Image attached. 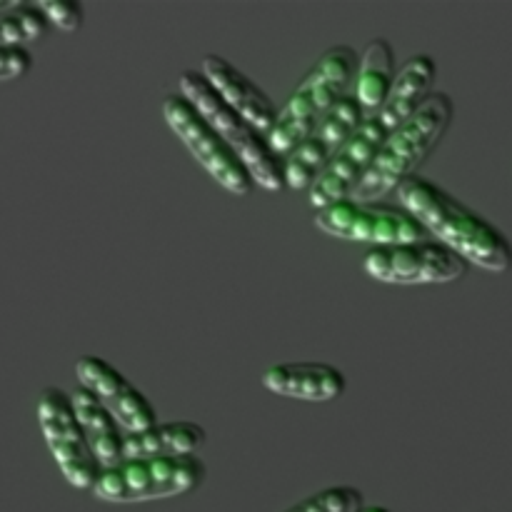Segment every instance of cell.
I'll return each mask as SVG.
<instances>
[{
    "instance_id": "6da1fadb",
    "label": "cell",
    "mask_w": 512,
    "mask_h": 512,
    "mask_svg": "<svg viewBox=\"0 0 512 512\" xmlns=\"http://www.w3.org/2000/svg\"><path fill=\"white\" fill-rule=\"evenodd\" d=\"M398 203L428 230L430 238L463 255L470 265H478L488 273L512 270L508 235L435 180L413 175L398 188Z\"/></svg>"
},
{
    "instance_id": "7a4b0ae2",
    "label": "cell",
    "mask_w": 512,
    "mask_h": 512,
    "mask_svg": "<svg viewBox=\"0 0 512 512\" xmlns=\"http://www.w3.org/2000/svg\"><path fill=\"white\" fill-rule=\"evenodd\" d=\"M455 118V103L448 93L435 90L428 103L418 110L400 128L390 130L383 148L373 160L363 183L358 185L353 198L365 203H378L390 193H398L400 185L418 175V168L430 158L440 140L448 133Z\"/></svg>"
},
{
    "instance_id": "3957f363",
    "label": "cell",
    "mask_w": 512,
    "mask_h": 512,
    "mask_svg": "<svg viewBox=\"0 0 512 512\" xmlns=\"http://www.w3.org/2000/svg\"><path fill=\"white\" fill-rule=\"evenodd\" d=\"M358 65V50L345 43L333 45L315 60L313 68L280 105L278 120L268 133L275 153L285 158L323 120V115H328L345 95L353 93Z\"/></svg>"
},
{
    "instance_id": "277c9868",
    "label": "cell",
    "mask_w": 512,
    "mask_h": 512,
    "mask_svg": "<svg viewBox=\"0 0 512 512\" xmlns=\"http://www.w3.org/2000/svg\"><path fill=\"white\" fill-rule=\"evenodd\" d=\"M178 90L203 113V118L218 130L220 138L238 153L245 168L253 175L255 185L268 193H280L285 190V158L278 155L270 145L268 133L255 128L245 115L230 108L218 90L210 85L203 70L188 68L178 75Z\"/></svg>"
},
{
    "instance_id": "5b68a950",
    "label": "cell",
    "mask_w": 512,
    "mask_h": 512,
    "mask_svg": "<svg viewBox=\"0 0 512 512\" xmlns=\"http://www.w3.org/2000/svg\"><path fill=\"white\" fill-rule=\"evenodd\" d=\"M208 478L200 455L183 458H138L105 468L90 493L103 503L130 505L178 498L198 490Z\"/></svg>"
},
{
    "instance_id": "8992f818",
    "label": "cell",
    "mask_w": 512,
    "mask_h": 512,
    "mask_svg": "<svg viewBox=\"0 0 512 512\" xmlns=\"http://www.w3.org/2000/svg\"><path fill=\"white\" fill-rule=\"evenodd\" d=\"M160 110H163V118L170 125V130L183 140L190 155L208 170V175L220 188L238 195V198H248L258 188L238 153L220 138L218 130L203 118V113L180 90L165 95Z\"/></svg>"
},
{
    "instance_id": "52a82bcc",
    "label": "cell",
    "mask_w": 512,
    "mask_h": 512,
    "mask_svg": "<svg viewBox=\"0 0 512 512\" xmlns=\"http://www.w3.org/2000/svg\"><path fill=\"white\" fill-rule=\"evenodd\" d=\"M315 228L330 238L348 243H368L370 248L403 245L430 238L428 230L400 203H365V200H340L330 208L315 210Z\"/></svg>"
},
{
    "instance_id": "ba28073f",
    "label": "cell",
    "mask_w": 512,
    "mask_h": 512,
    "mask_svg": "<svg viewBox=\"0 0 512 512\" xmlns=\"http://www.w3.org/2000/svg\"><path fill=\"white\" fill-rule=\"evenodd\" d=\"M365 273L388 285H445L468 275L470 263L435 238L403 245L370 248L363 258Z\"/></svg>"
},
{
    "instance_id": "9c48e42d",
    "label": "cell",
    "mask_w": 512,
    "mask_h": 512,
    "mask_svg": "<svg viewBox=\"0 0 512 512\" xmlns=\"http://www.w3.org/2000/svg\"><path fill=\"white\" fill-rule=\"evenodd\" d=\"M38 423L63 478L73 488L93 490L100 473H103V465L98 463L88 438H85L70 393H65L63 388H55V385L40 390Z\"/></svg>"
},
{
    "instance_id": "30bf717a",
    "label": "cell",
    "mask_w": 512,
    "mask_h": 512,
    "mask_svg": "<svg viewBox=\"0 0 512 512\" xmlns=\"http://www.w3.org/2000/svg\"><path fill=\"white\" fill-rule=\"evenodd\" d=\"M365 113L355 93L345 95L318 125L285 155V185L290 190L308 193L333 155L348 143L355 130L363 125Z\"/></svg>"
},
{
    "instance_id": "8fae6325",
    "label": "cell",
    "mask_w": 512,
    "mask_h": 512,
    "mask_svg": "<svg viewBox=\"0 0 512 512\" xmlns=\"http://www.w3.org/2000/svg\"><path fill=\"white\" fill-rule=\"evenodd\" d=\"M388 130L380 123V118H365L363 125L355 130L353 138L333 155L313 188L308 190V200L315 210L330 208V205L340 203V200L353 198L358 185L363 183L368 170L373 168V160L378 150L383 148Z\"/></svg>"
},
{
    "instance_id": "7c38bea8",
    "label": "cell",
    "mask_w": 512,
    "mask_h": 512,
    "mask_svg": "<svg viewBox=\"0 0 512 512\" xmlns=\"http://www.w3.org/2000/svg\"><path fill=\"white\" fill-rule=\"evenodd\" d=\"M75 378H78V388L88 390L118 420L125 435L143 433V430L158 425V413H155L153 403L108 360L98 358V355H83L75 363Z\"/></svg>"
},
{
    "instance_id": "4fadbf2b",
    "label": "cell",
    "mask_w": 512,
    "mask_h": 512,
    "mask_svg": "<svg viewBox=\"0 0 512 512\" xmlns=\"http://www.w3.org/2000/svg\"><path fill=\"white\" fill-rule=\"evenodd\" d=\"M265 390L273 395L303 403H333L348 390L343 370L318 360H293V363L270 365L260 378Z\"/></svg>"
},
{
    "instance_id": "5bb4252c",
    "label": "cell",
    "mask_w": 512,
    "mask_h": 512,
    "mask_svg": "<svg viewBox=\"0 0 512 512\" xmlns=\"http://www.w3.org/2000/svg\"><path fill=\"white\" fill-rule=\"evenodd\" d=\"M205 78L210 80L215 90L220 93V98L230 105V108L238 110L240 115L250 120L255 128H260L263 133H270L278 120V105L275 100L260 88L255 80H250L243 70L235 63H230L228 58L218 53H208L200 63Z\"/></svg>"
},
{
    "instance_id": "9a60e30c",
    "label": "cell",
    "mask_w": 512,
    "mask_h": 512,
    "mask_svg": "<svg viewBox=\"0 0 512 512\" xmlns=\"http://www.w3.org/2000/svg\"><path fill=\"white\" fill-rule=\"evenodd\" d=\"M435 80H438V63L433 55L418 53L400 65L388 100L378 113L380 123L385 125L388 133L400 128L405 120L413 118L428 103L430 95L435 93Z\"/></svg>"
},
{
    "instance_id": "2e32d148",
    "label": "cell",
    "mask_w": 512,
    "mask_h": 512,
    "mask_svg": "<svg viewBox=\"0 0 512 512\" xmlns=\"http://www.w3.org/2000/svg\"><path fill=\"white\" fill-rule=\"evenodd\" d=\"M208 443L203 425L193 420H170L158 423L143 433H128L123 445V460L138 458H183L198 455Z\"/></svg>"
},
{
    "instance_id": "e0dca14e",
    "label": "cell",
    "mask_w": 512,
    "mask_h": 512,
    "mask_svg": "<svg viewBox=\"0 0 512 512\" xmlns=\"http://www.w3.org/2000/svg\"><path fill=\"white\" fill-rule=\"evenodd\" d=\"M398 63H395V48L388 38H373L365 45L360 55L358 75H355V98L363 108L365 118H375L383 110L393 88Z\"/></svg>"
},
{
    "instance_id": "ac0fdd59",
    "label": "cell",
    "mask_w": 512,
    "mask_h": 512,
    "mask_svg": "<svg viewBox=\"0 0 512 512\" xmlns=\"http://www.w3.org/2000/svg\"><path fill=\"white\" fill-rule=\"evenodd\" d=\"M73 398L75 415H78L80 425H83V433L88 438L90 448H93L98 463L105 468H113V465L123 463V445H125V433L118 425V420L103 408L98 398L88 393L83 388H75L70 393Z\"/></svg>"
},
{
    "instance_id": "d6986e66",
    "label": "cell",
    "mask_w": 512,
    "mask_h": 512,
    "mask_svg": "<svg viewBox=\"0 0 512 512\" xmlns=\"http://www.w3.org/2000/svg\"><path fill=\"white\" fill-rule=\"evenodd\" d=\"M53 25L48 23L38 3L15 0L10 8L0 10V45H28L45 38Z\"/></svg>"
},
{
    "instance_id": "ffe728a7",
    "label": "cell",
    "mask_w": 512,
    "mask_h": 512,
    "mask_svg": "<svg viewBox=\"0 0 512 512\" xmlns=\"http://www.w3.org/2000/svg\"><path fill=\"white\" fill-rule=\"evenodd\" d=\"M365 508L363 490L355 485H333L320 493L308 495L300 503L290 505L283 512H360Z\"/></svg>"
},
{
    "instance_id": "44dd1931",
    "label": "cell",
    "mask_w": 512,
    "mask_h": 512,
    "mask_svg": "<svg viewBox=\"0 0 512 512\" xmlns=\"http://www.w3.org/2000/svg\"><path fill=\"white\" fill-rule=\"evenodd\" d=\"M38 5L53 28L65 30V33H75L83 28L85 10L75 0H38Z\"/></svg>"
},
{
    "instance_id": "7402d4cb",
    "label": "cell",
    "mask_w": 512,
    "mask_h": 512,
    "mask_svg": "<svg viewBox=\"0 0 512 512\" xmlns=\"http://www.w3.org/2000/svg\"><path fill=\"white\" fill-rule=\"evenodd\" d=\"M33 68V53L28 45H0V83L23 78Z\"/></svg>"
},
{
    "instance_id": "603a6c76",
    "label": "cell",
    "mask_w": 512,
    "mask_h": 512,
    "mask_svg": "<svg viewBox=\"0 0 512 512\" xmlns=\"http://www.w3.org/2000/svg\"><path fill=\"white\" fill-rule=\"evenodd\" d=\"M360 512H393L390 508H385V505H365Z\"/></svg>"
},
{
    "instance_id": "cb8c5ba5",
    "label": "cell",
    "mask_w": 512,
    "mask_h": 512,
    "mask_svg": "<svg viewBox=\"0 0 512 512\" xmlns=\"http://www.w3.org/2000/svg\"><path fill=\"white\" fill-rule=\"evenodd\" d=\"M15 0H0V10H5V8H10V5H13Z\"/></svg>"
}]
</instances>
